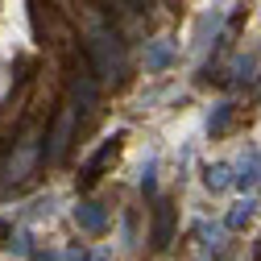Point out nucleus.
Wrapping results in <instances>:
<instances>
[{
  "instance_id": "nucleus-1",
  "label": "nucleus",
  "mask_w": 261,
  "mask_h": 261,
  "mask_svg": "<svg viewBox=\"0 0 261 261\" xmlns=\"http://www.w3.org/2000/svg\"><path fill=\"white\" fill-rule=\"evenodd\" d=\"M87 58H91V67H95L100 79H120L124 75V46L116 38V29L95 25L91 38H87Z\"/></svg>"
},
{
  "instance_id": "nucleus-2",
  "label": "nucleus",
  "mask_w": 261,
  "mask_h": 261,
  "mask_svg": "<svg viewBox=\"0 0 261 261\" xmlns=\"http://www.w3.org/2000/svg\"><path fill=\"white\" fill-rule=\"evenodd\" d=\"M34 162H38V137L29 133V137H25V141L13 149V158L5 162V182H21V178H29Z\"/></svg>"
},
{
  "instance_id": "nucleus-3",
  "label": "nucleus",
  "mask_w": 261,
  "mask_h": 261,
  "mask_svg": "<svg viewBox=\"0 0 261 261\" xmlns=\"http://www.w3.org/2000/svg\"><path fill=\"white\" fill-rule=\"evenodd\" d=\"M75 112L79 108H62V116H58V124H54V133H50V162H58L62 158V149H67V141H71V128H75Z\"/></svg>"
},
{
  "instance_id": "nucleus-4",
  "label": "nucleus",
  "mask_w": 261,
  "mask_h": 261,
  "mask_svg": "<svg viewBox=\"0 0 261 261\" xmlns=\"http://www.w3.org/2000/svg\"><path fill=\"white\" fill-rule=\"evenodd\" d=\"M75 220H79L83 228H91V232H95V228H104V212L95 207V203H79V207H75Z\"/></svg>"
},
{
  "instance_id": "nucleus-5",
  "label": "nucleus",
  "mask_w": 261,
  "mask_h": 261,
  "mask_svg": "<svg viewBox=\"0 0 261 261\" xmlns=\"http://www.w3.org/2000/svg\"><path fill=\"white\" fill-rule=\"evenodd\" d=\"M75 100H79V108H91L95 104V83L83 75V79H75Z\"/></svg>"
},
{
  "instance_id": "nucleus-6",
  "label": "nucleus",
  "mask_w": 261,
  "mask_h": 261,
  "mask_svg": "<svg viewBox=\"0 0 261 261\" xmlns=\"http://www.w3.org/2000/svg\"><path fill=\"white\" fill-rule=\"evenodd\" d=\"M257 178H261V158H257V153H249V162L241 166V178H237V182H241V187H253Z\"/></svg>"
},
{
  "instance_id": "nucleus-7",
  "label": "nucleus",
  "mask_w": 261,
  "mask_h": 261,
  "mask_svg": "<svg viewBox=\"0 0 261 261\" xmlns=\"http://www.w3.org/2000/svg\"><path fill=\"white\" fill-rule=\"evenodd\" d=\"M228 182H232V178H228V166H212V170H207V187H212V191H224Z\"/></svg>"
},
{
  "instance_id": "nucleus-8",
  "label": "nucleus",
  "mask_w": 261,
  "mask_h": 261,
  "mask_svg": "<svg viewBox=\"0 0 261 261\" xmlns=\"http://www.w3.org/2000/svg\"><path fill=\"white\" fill-rule=\"evenodd\" d=\"M166 237H170V207H162V216H158V241L153 245H166Z\"/></svg>"
},
{
  "instance_id": "nucleus-9",
  "label": "nucleus",
  "mask_w": 261,
  "mask_h": 261,
  "mask_svg": "<svg viewBox=\"0 0 261 261\" xmlns=\"http://www.w3.org/2000/svg\"><path fill=\"white\" fill-rule=\"evenodd\" d=\"M108 5H112V9H120V13H141L149 0H108Z\"/></svg>"
},
{
  "instance_id": "nucleus-10",
  "label": "nucleus",
  "mask_w": 261,
  "mask_h": 261,
  "mask_svg": "<svg viewBox=\"0 0 261 261\" xmlns=\"http://www.w3.org/2000/svg\"><path fill=\"white\" fill-rule=\"evenodd\" d=\"M249 216H253V203H249V199H245V203H241V207H237V212H232V216H228V224H232V228H241V224H245V220H249Z\"/></svg>"
},
{
  "instance_id": "nucleus-11",
  "label": "nucleus",
  "mask_w": 261,
  "mask_h": 261,
  "mask_svg": "<svg viewBox=\"0 0 261 261\" xmlns=\"http://www.w3.org/2000/svg\"><path fill=\"white\" fill-rule=\"evenodd\" d=\"M162 62H166V46H158V50H153V58H149V67H162Z\"/></svg>"
}]
</instances>
